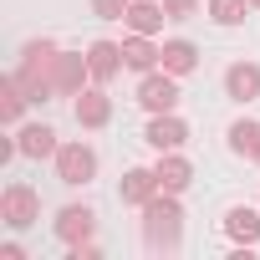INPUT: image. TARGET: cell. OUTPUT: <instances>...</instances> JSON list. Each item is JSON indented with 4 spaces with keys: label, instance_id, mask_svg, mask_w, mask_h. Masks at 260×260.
<instances>
[{
    "label": "cell",
    "instance_id": "23",
    "mask_svg": "<svg viewBox=\"0 0 260 260\" xmlns=\"http://www.w3.org/2000/svg\"><path fill=\"white\" fill-rule=\"evenodd\" d=\"M164 11H169V21H194L199 0H164Z\"/></svg>",
    "mask_w": 260,
    "mask_h": 260
},
{
    "label": "cell",
    "instance_id": "7",
    "mask_svg": "<svg viewBox=\"0 0 260 260\" xmlns=\"http://www.w3.org/2000/svg\"><path fill=\"white\" fill-rule=\"evenodd\" d=\"M51 230H56V240H61V245H82V240H92L97 214H92V204H61V209H56V219H51Z\"/></svg>",
    "mask_w": 260,
    "mask_h": 260
},
{
    "label": "cell",
    "instance_id": "19",
    "mask_svg": "<svg viewBox=\"0 0 260 260\" xmlns=\"http://www.w3.org/2000/svg\"><path fill=\"white\" fill-rule=\"evenodd\" d=\"M26 102H31V97H26V87L16 82V72H11L6 82H0V117H6L11 127H21V112H26Z\"/></svg>",
    "mask_w": 260,
    "mask_h": 260
},
{
    "label": "cell",
    "instance_id": "1",
    "mask_svg": "<svg viewBox=\"0 0 260 260\" xmlns=\"http://www.w3.org/2000/svg\"><path fill=\"white\" fill-rule=\"evenodd\" d=\"M143 245L153 255H179L184 250V204H179V194H153L143 204Z\"/></svg>",
    "mask_w": 260,
    "mask_h": 260
},
{
    "label": "cell",
    "instance_id": "8",
    "mask_svg": "<svg viewBox=\"0 0 260 260\" xmlns=\"http://www.w3.org/2000/svg\"><path fill=\"white\" fill-rule=\"evenodd\" d=\"M72 117H77V127L97 133V127H107V122H112V97H107L102 87H82V92H77V102H72Z\"/></svg>",
    "mask_w": 260,
    "mask_h": 260
},
{
    "label": "cell",
    "instance_id": "4",
    "mask_svg": "<svg viewBox=\"0 0 260 260\" xmlns=\"http://www.w3.org/2000/svg\"><path fill=\"white\" fill-rule=\"evenodd\" d=\"M179 77L174 72H143V82H138V107L143 112H179Z\"/></svg>",
    "mask_w": 260,
    "mask_h": 260
},
{
    "label": "cell",
    "instance_id": "11",
    "mask_svg": "<svg viewBox=\"0 0 260 260\" xmlns=\"http://www.w3.org/2000/svg\"><path fill=\"white\" fill-rule=\"evenodd\" d=\"M16 148L21 158H56V127L51 122H21V133H16Z\"/></svg>",
    "mask_w": 260,
    "mask_h": 260
},
{
    "label": "cell",
    "instance_id": "15",
    "mask_svg": "<svg viewBox=\"0 0 260 260\" xmlns=\"http://www.w3.org/2000/svg\"><path fill=\"white\" fill-rule=\"evenodd\" d=\"M164 21H169L164 0H133V6H127V16H122V26H127V31H138V36H158Z\"/></svg>",
    "mask_w": 260,
    "mask_h": 260
},
{
    "label": "cell",
    "instance_id": "9",
    "mask_svg": "<svg viewBox=\"0 0 260 260\" xmlns=\"http://www.w3.org/2000/svg\"><path fill=\"white\" fill-rule=\"evenodd\" d=\"M87 82H92V61H87L82 51H61V56H56V72H51L56 97H77Z\"/></svg>",
    "mask_w": 260,
    "mask_h": 260
},
{
    "label": "cell",
    "instance_id": "18",
    "mask_svg": "<svg viewBox=\"0 0 260 260\" xmlns=\"http://www.w3.org/2000/svg\"><path fill=\"white\" fill-rule=\"evenodd\" d=\"M194 67H199V46H194V41H184V36L164 41V72H174V77H189Z\"/></svg>",
    "mask_w": 260,
    "mask_h": 260
},
{
    "label": "cell",
    "instance_id": "12",
    "mask_svg": "<svg viewBox=\"0 0 260 260\" xmlns=\"http://www.w3.org/2000/svg\"><path fill=\"white\" fill-rule=\"evenodd\" d=\"M87 61H92V82H97V87H107V82L127 67V56H122L117 41H92V46H87Z\"/></svg>",
    "mask_w": 260,
    "mask_h": 260
},
{
    "label": "cell",
    "instance_id": "22",
    "mask_svg": "<svg viewBox=\"0 0 260 260\" xmlns=\"http://www.w3.org/2000/svg\"><path fill=\"white\" fill-rule=\"evenodd\" d=\"M127 6H133V0H92V16L97 21H122Z\"/></svg>",
    "mask_w": 260,
    "mask_h": 260
},
{
    "label": "cell",
    "instance_id": "5",
    "mask_svg": "<svg viewBox=\"0 0 260 260\" xmlns=\"http://www.w3.org/2000/svg\"><path fill=\"white\" fill-rule=\"evenodd\" d=\"M51 164H56V179L72 184V189L97 179V148H92V143H61Z\"/></svg>",
    "mask_w": 260,
    "mask_h": 260
},
{
    "label": "cell",
    "instance_id": "25",
    "mask_svg": "<svg viewBox=\"0 0 260 260\" xmlns=\"http://www.w3.org/2000/svg\"><path fill=\"white\" fill-rule=\"evenodd\" d=\"M250 11H260V0H250Z\"/></svg>",
    "mask_w": 260,
    "mask_h": 260
},
{
    "label": "cell",
    "instance_id": "20",
    "mask_svg": "<svg viewBox=\"0 0 260 260\" xmlns=\"http://www.w3.org/2000/svg\"><path fill=\"white\" fill-rule=\"evenodd\" d=\"M245 11H250V0H209V6H204V16L214 26H240Z\"/></svg>",
    "mask_w": 260,
    "mask_h": 260
},
{
    "label": "cell",
    "instance_id": "14",
    "mask_svg": "<svg viewBox=\"0 0 260 260\" xmlns=\"http://www.w3.org/2000/svg\"><path fill=\"white\" fill-rule=\"evenodd\" d=\"M153 194H164L153 169H127V174H122V184H117V199H122V204H133V209H143Z\"/></svg>",
    "mask_w": 260,
    "mask_h": 260
},
{
    "label": "cell",
    "instance_id": "17",
    "mask_svg": "<svg viewBox=\"0 0 260 260\" xmlns=\"http://www.w3.org/2000/svg\"><path fill=\"white\" fill-rule=\"evenodd\" d=\"M122 56H127L133 72H158V67H164V46H158L153 36H138V31L122 41Z\"/></svg>",
    "mask_w": 260,
    "mask_h": 260
},
{
    "label": "cell",
    "instance_id": "10",
    "mask_svg": "<svg viewBox=\"0 0 260 260\" xmlns=\"http://www.w3.org/2000/svg\"><path fill=\"white\" fill-rule=\"evenodd\" d=\"M153 174H158V189L164 194H184L189 184H194V164L179 153V148H169V153H158V164H153Z\"/></svg>",
    "mask_w": 260,
    "mask_h": 260
},
{
    "label": "cell",
    "instance_id": "13",
    "mask_svg": "<svg viewBox=\"0 0 260 260\" xmlns=\"http://www.w3.org/2000/svg\"><path fill=\"white\" fill-rule=\"evenodd\" d=\"M224 97L255 102V97H260V67H255V61H230V67H224Z\"/></svg>",
    "mask_w": 260,
    "mask_h": 260
},
{
    "label": "cell",
    "instance_id": "21",
    "mask_svg": "<svg viewBox=\"0 0 260 260\" xmlns=\"http://www.w3.org/2000/svg\"><path fill=\"white\" fill-rule=\"evenodd\" d=\"M255 143H260V122H255V117H235V122H230V148H235V153H250Z\"/></svg>",
    "mask_w": 260,
    "mask_h": 260
},
{
    "label": "cell",
    "instance_id": "24",
    "mask_svg": "<svg viewBox=\"0 0 260 260\" xmlns=\"http://www.w3.org/2000/svg\"><path fill=\"white\" fill-rule=\"evenodd\" d=\"M250 158H255V164H260V143H255V148H250Z\"/></svg>",
    "mask_w": 260,
    "mask_h": 260
},
{
    "label": "cell",
    "instance_id": "3",
    "mask_svg": "<svg viewBox=\"0 0 260 260\" xmlns=\"http://www.w3.org/2000/svg\"><path fill=\"white\" fill-rule=\"evenodd\" d=\"M0 219H6V230H31L41 219V194L31 184H6V194H0Z\"/></svg>",
    "mask_w": 260,
    "mask_h": 260
},
{
    "label": "cell",
    "instance_id": "2",
    "mask_svg": "<svg viewBox=\"0 0 260 260\" xmlns=\"http://www.w3.org/2000/svg\"><path fill=\"white\" fill-rule=\"evenodd\" d=\"M56 56H61V46H56L51 36H41V41H26V46H21V61H16V82L26 87V97H31V102H51V97H56V87H51Z\"/></svg>",
    "mask_w": 260,
    "mask_h": 260
},
{
    "label": "cell",
    "instance_id": "6",
    "mask_svg": "<svg viewBox=\"0 0 260 260\" xmlns=\"http://www.w3.org/2000/svg\"><path fill=\"white\" fill-rule=\"evenodd\" d=\"M143 143L153 153H169V148H184L189 143V122L179 112H148V127H143Z\"/></svg>",
    "mask_w": 260,
    "mask_h": 260
},
{
    "label": "cell",
    "instance_id": "16",
    "mask_svg": "<svg viewBox=\"0 0 260 260\" xmlns=\"http://www.w3.org/2000/svg\"><path fill=\"white\" fill-rule=\"evenodd\" d=\"M224 235H230L235 245H260V209L230 204V209H224Z\"/></svg>",
    "mask_w": 260,
    "mask_h": 260
}]
</instances>
